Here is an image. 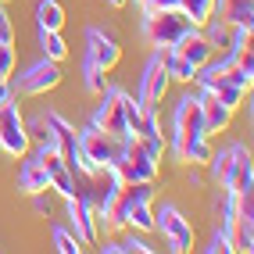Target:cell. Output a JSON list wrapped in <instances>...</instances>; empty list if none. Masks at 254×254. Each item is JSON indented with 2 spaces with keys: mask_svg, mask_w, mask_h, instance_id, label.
Masks as SVG:
<instances>
[{
  "mask_svg": "<svg viewBox=\"0 0 254 254\" xmlns=\"http://www.w3.org/2000/svg\"><path fill=\"white\" fill-rule=\"evenodd\" d=\"M172 150L183 165H208L211 143L204 129V115H200V97H183L172 115Z\"/></svg>",
  "mask_w": 254,
  "mask_h": 254,
  "instance_id": "1",
  "label": "cell"
},
{
  "mask_svg": "<svg viewBox=\"0 0 254 254\" xmlns=\"http://www.w3.org/2000/svg\"><path fill=\"white\" fill-rule=\"evenodd\" d=\"M118 154H122V140L108 136L104 129H97L93 122L79 132V158H75V176H97L100 168H115Z\"/></svg>",
  "mask_w": 254,
  "mask_h": 254,
  "instance_id": "2",
  "label": "cell"
},
{
  "mask_svg": "<svg viewBox=\"0 0 254 254\" xmlns=\"http://www.w3.org/2000/svg\"><path fill=\"white\" fill-rule=\"evenodd\" d=\"M161 172V150H154L140 136L122 140V154L115 161V176L122 183H154Z\"/></svg>",
  "mask_w": 254,
  "mask_h": 254,
  "instance_id": "3",
  "label": "cell"
},
{
  "mask_svg": "<svg viewBox=\"0 0 254 254\" xmlns=\"http://www.w3.org/2000/svg\"><path fill=\"white\" fill-rule=\"evenodd\" d=\"M208 165H211L215 183H222L226 193H251L254 168H251V150L244 143H233V147L222 150V154H211Z\"/></svg>",
  "mask_w": 254,
  "mask_h": 254,
  "instance_id": "4",
  "label": "cell"
},
{
  "mask_svg": "<svg viewBox=\"0 0 254 254\" xmlns=\"http://www.w3.org/2000/svg\"><path fill=\"white\" fill-rule=\"evenodd\" d=\"M200 25H193L179 7H168V11H150L143 14V32H147V40L154 43L158 50H168V47H176L183 36H190V32H197Z\"/></svg>",
  "mask_w": 254,
  "mask_h": 254,
  "instance_id": "5",
  "label": "cell"
},
{
  "mask_svg": "<svg viewBox=\"0 0 254 254\" xmlns=\"http://www.w3.org/2000/svg\"><path fill=\"white\" fill-rule=\"evenodd\" d=\"M251 218H254L251 193H226V222H222V233H226L229 247L240 251V254H251L254 251Z\"/></svg>",
  "mask_w": 254,
  "mask_h": 254,
  "instance_id": "6",
  "label": "cell"
},
{
  "mask_svg": "<svg viewBox=\"0 0 254 254\" xmlns=\"http://www.w3.org/2000/svg\"><path fill=\"white\" fill-rule=\"evenodd\" d=\"M97 97H100V104L93 111V126L104 129L108 136L126 140L129 136V104H132V97L126 90H118V86H104Z\"/></svg>",
  "mask_w": 254,
  "mask_h": 254,
  "instance_id": "7",
  "label": "cell"
},
{
  "mask_svg": "<svg viewBox=\"0 0 254 254\" xmlns=\"http://www.w3.org/2000/svg\"><path fill=\"white\" fill-rule=\"evenodd\" d=\"M68 218H72V233L82 240V247L100 244V236L108 233L104 215H100V208L90 200V193H86V190H79L75 197H68Z\"/></svg>",
  "mask_w": 254,
  "mask_h": 254,
  "instance_id": "8",
  "label": "cell"
},
{
  "mask_svg": "<svg viewBox=\"0 0 254 254\" xmlns=\"http://www.w3.org/2000/svg\"><path fill=\"white\" fill-rule=\"evenodd\" d=\"M32 147V136H29V126L18 111V97H11L0 104V150L11 158H25Z\"/></svg>",
  "mask_w": 254,
  "mask_h": 254,
  "instance_id": "9",
  "label": "cell"
},
{
  "mask_svg": "<svg viewBox=\"0 0 254 254\" xmlns=\"http://www.w3.org/2000/svg\"><path fill=\"white\" fill-rule=\"evenodd\" d=\"M58 86H61V61H50V58L29 64L18 75V82H11V90L18 97H43V93L58 90Z\"/></svg>",
  "mask_w": 254,
  "mask_h": 254,
  "instance_id": "10",
  "label": "cell"
},
{
  "mask_svg": "<svg viewBox=\"0 0 254 254\" xmlns=\"http://www.w3.org/2000/svg\"><path fill=\"white\" fill-rule=\"evenodd\" d=\"M168 82L172 79H168V68H165V50H154L150 61H147V68H143V75H140V93H136L140 108L158 111L165 93H168Z\"/></svg>",
  "mask_w": 254,
  "mask_h": 254,
  "instance_id": "11",
  "label": "cell"
},
{
  "mask_svg": "<svg viewBox=\"0 0 254 254\" xmlns=\"http://www.w3.org/2000/svg\"><path fill=\"white\" fill-rule=\"evenodd\" d=\"M36 158H40L43 172H47V179H50V190H58L64 200H68V197H75V193L82 190L79 176L72 172V165L64 161V158L58 154V150H50V147H40V150H36Z\"/></svg>",
  "mask_w": 254,
  "mask_h": 254,
  "instance_id": "12",
  "label": "cell"
},
{
  "mask_svg": "<svg viewBox=\"0 0 254 254\" xmlns=\"http://www.w3.org/2000/svg\"><path fill=\"white\" fill-rule=\"evenodd\" d=\"M154 229H161V236L168 240V251H176V254L193 247V226H190V218H183V211L172 208V204H165L161 215H154Z\"/></svg>",
  "mask_w": 254,
  "mask_h": 254,
  "instance_id": "13",
  "label": "cell"
},
{
  "mask_svg": "<svg viewBox=\"0 0 254 254\" xmlns=\"http://www.w3.org/2000/svg\"><path fill=\"white\" fill-rule=\"evenodd\" d=\"M122 61V47H118V40L111 36V32L104 29H86V61L82 64H93V68L100 72H111L115 64Z\"/></svg>",
  "mask_w": 254,
  "mask_h": 254,
  "instance_id": "14",
  "label": "cell"
},
{
  "mask_svg": "<svg viewBox=\"0 0 254 254\" xmlns=\"http://www.w3.org/2000/svg\"><path fill=\"white\" fill-rule=\"evenodd\" d=\"M211 18L226 22V25H244V29H251V25H254V4H251V0H215Z\"/></svg>",
  "mask_w": 254,
  "mask_h": 254,
  "instance_id": "15",
  "label": "cell"
},
{
  "mask_svg": "<svg viewBox=\"0 0 254 254\" xmlns=\"http://www.w3.org/2000/svg\"><path fill=\"white\" fill-rule=\"evenodd\" d=\"M200 115H204L208 136H211V132H226L229 122H233V108H226L218 97H211V93H204V90H200Z\"/></svg>",
  "mask_w": 254,
  "mask_h": 254,
  "instance_id": "16",
  "label": "cell"
},
{
  "mask_svg": "<svg viewBox=\"0 0 254 254\" xmlns=\"http://www.w3.org/2000/svg\"><path fill=\"white\" fill-rule=\"evenodd\" d=\"M18 190H22V193H47V190H50V179H47V172H43L40 158H29V154H25V161H22V168H18Z\"/></svg>",
  "mask_w": 254,
  "mask_h": 254,
  "instance_id": "17",
  "label": "cell"
},
{
  "mask_svg": "<svg viewBox=\"0 0 254 254\" xmlns=\"http://www.w3.org/2000/svg\"><path fill=\"white\" fill-rule=\"evenodd\" d=\"M40 50L50 61H64L68 58V43H64L61 29H40Z\"/></svg>",
  "mask_w": 254,
  "mask_h": 254,
  "instance_id": "18",
  "label": "cell"
},
{
  "mask_svg": "<svg viewBox=\"0 0 254 254\" xmlns=\"http://www.w3.org/2000/svg\"><path fill=\"white\" fill-rule=\"evenodd\" d=\"M36 25L40 29H61L64 25V7L58 0H40L36 4Z\"/></svg>",
  "mask_w": 254,
  "mask_h": 254,
  "instance_id": "19",
  "label": "cell"
},
{
  "mask_svg": "<svg viewBox=\"0 0 254 254\" xmlns=\"http://www.w3.org/2000/svg\"><path fill=\"white\" fill-rule=\"evenodd\" d=\"M176 7L190 18L193 25H204L211 18V7H215V0H176Z\"/></svg>",
  "mask_w": 254,
  "mask_h": 254,
  "instance_id": "20",
  "label": "cell"
},
{
  "mask_svg": "<svg viewBox=\"0 0 254 254\" xmlns=\"http://www.w3.org/2000/svg\"><path fill=\"white\" fill-rule=\"evenodd\" d=\"M100 251H104V254H150L154 247H147L143 240H132V236H129V240H104Z\"/></svg>",
  "mask_w": 254,
  "mask_h": 254,
  "instance_id": "21",
  "label": "cell"
},
{
  "mask_svg": "<svg viewBox=\"0 0 254 254\" xmlns=\"http://www.w3.org/2000/svg\"><path fill=\"white\" fill-rule=\"evenodd\" d=\"M50 240H54V251H61V254H79L82 251V240L72 229H64V226H58L54 233H50Z\"/></svg>",
  "mask_w": 254,
  "mask_h": 254,
  "instance_id": "22",
  "label": "cell"
},
{
  "mask_svg": "<svg viewBox=\"0 0 254 254\" xmlns=\"http://www.w3.org/2000/svg\"><path fill=\"white\" fill-rule=\"evenodd\" d=\"M82 82H86V90H90V93H100V90L108 86V72L93 68V64H82Z\"/></svg>",
  "mask_w": 254,
  "mask_h": 254,
  "instance_id": "23",
  "label": "cell"
},
{
  "mask_svg": "<svg viewBox=\"0 0 254 254\" xmlns=\"http://www.w3.org/2000/svg\"><path fill=\"white\" fill-rule=\"evenodd\" d=\"M0 47H14V25L4 14V7H0Z\"/></svg>",
  "mask_w": 254,
  "mask_h": 254,
  "instance_id": "24",
  "label": "cell"
},
{
  "mask_svg": "<svg viewBox=\"0 0 254 254\" xmlns=\"http://www.w3.org/2000/svg\"><path fill=\"white\" fill-rule=\"evenodd\" d=\"M14 72V47H0V75L11 79Z\"/></svg>",
  "mask_w": 254,
  "mask_h": 254,
  "instance_id": "25",
  "label": "cell"
},
{
  "mask_svg": "<svg viewBox=\"0 0 254 254\" xmlns=\"http://www.w3.org/2000/svg\"><path fill=\"white\" fill-rule=\"evenodd\" d=\"M208 254H233V247H229V240H226V233H215V236H211Z\"/></svg>",
  "mask_w": 254,
  "mask_h": 254,
  "instance_id": "26",
  "label": "cell"
},
{
  "mask_svg": "<svg viewBox=\"0 0 254 254\" xmlns=\"http://www.w3.org/2000/svg\"><path fill=\"white\" fill-rule=\"evenodd\" d=\"M143 14H150V11H168V7H176V0H143Z\"/></svg>",
  "mask_w": 254,
  "mask_h": 254,
  "instance_id": "27",
  "label": "cell"
},
{
  "mask_svg": "<svg viewBox=\"0 0 254 254\" xmlns=\"http://www.w3.org/2000/svg\"><path fill=\"white\" fill-rule=\"evenodd\" d=\"M32 197H36V211H40V215L50 211V197H43V193H32Z\"/></svg>",
  "mask_w": 254,
  "mask_h": 254,
  "instance_id": "28",
  "label": "cell"
},
{
  "mask_svg": "<svg viewBox=\"0 0 254 254\" xmlns=\"http://www.w3.org/2000/svg\"><path fill=\"white\" fill-rule=\"evenodd\" d=\"M104 4H111V7H126L129 0H104Z\"/></svg>",
  "mask_w": 254,
  "mask_h": 254,
  "instance_id": "29",
  "label": "cell"
},
{
  "mask_svg": "<svg viewBox=\"0 0 254 254\" xmlns=\"http://www.w3.org/2000/svg\"><path fill=\"white\" fill-rule=\"evenodd\" d=\"M0 4H7V0H0Z\"/></svg>",
  "mask_w": 254,
  "mask_h": 254,
  "instance_id": "30",
  "label": "cell"
},
{
  "mask_svg": "<svg viewBox=\"0 0 254 254\" xmlns=\"http://www.w3.org/2000/svg\"><path fill=\"white\" fill-rule=\"evenodd\" d=\"M0 82H4V75H0Z\"/></svg>",
  "mask_w": 254,
  "mask_h": 254,
  "instance_id": "31",
  "label": "cell"
}]
</instances>
